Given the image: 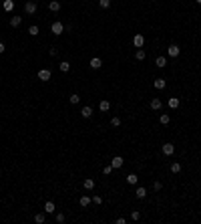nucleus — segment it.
I'll return each instance as SVG.
<instances>
[{
    "label": "nucleus",
    "mask_w": 201,
    "mask_h": 224,
    "mask_svg": "<svg viewBox=\"0 0 201 224\" xmlns=\"http://www.w3.org/2000/svg\"><path fill=\"white\" fill-rule=\"evenodd\" d=\"M135 196H137V198H139V200H143L145 196H147V188H143V186H139V188H137V192H135Z\"/></svg>",
    "instance_id": "dca6fc26"
},
{
    "label": "nucleus",
    "mask_w": 201,
    "mask_h": 224,
    "mask_svg": "<svg viewBox=\"0 0 201 224\" xmlns=\"http://www.w3.org/2000/svg\"><path fill=\"white\" fill-rule=\"evenodd\" d=\"M111 172H113V166H105V168H103V174H105V176H109Z\"/></svg>",
    "instance_id": "c9c22d12"
},
{
    "label": "nucleus",
    "mask_w": 201,
    "mask_h": 224,
    "mask_svg": "<svg viewBox=\"0 0 201 224\" xmlns=\"http://www.w3.org/2000/svg\"><path fill=\"white\" fill-rule=\"evenodd\" d=\"M145 57H147V53H145V49H137V53H135V59H137V61H143Z\"/></svg>",
    "instance_id": "4be33fe9"
},
{
    "label": "nucleus",
    "mask_w": 201,
    "mask_h": 224,
    "mask_svg": "<svg viewBox=\"0 0 201 224\" xmlns=\"http://www.w3.org/2000/svg\"><path fill=\"white\" fill-rule=\"evenodd\" d=\"M24 12H26V14H34V12H36V2L28 0V2L24 4Z\"/></svg>",
    "instance_id": "20e7f679"
},
{
    "label": "nucleus",
    "mask_w": 201,
    "mask_h": 224,
    "mask_svg": "<svg viewBox=\"0 0 201 224\" xmlns=\"http://www.w3.org/2000/svg\"><path fill=\"white\" fill-rule=\"evenodd\" d=\"M50 32L57 34V36H58V34H62V32H64V25L58 22V20H57V22H53V25H50Z\"/></svg>",
    "instance_id": "f257e3e1"
},
{
    "label": "nucleus",
    "mask_w": 201,
    "mask_h": 224,
    "mask_svg": "<svg viewBox=\"0 0 201 224\" xmlns=\"http://www.w3.org/2000/svg\"><path fill=\"white\" fill-rule=\"evenodd\" d=\"M111 125H113V127H119L121 125V119H119V117H113V119H111Z\"/></svg>",
    "instance_id": "2f4dec72"
},
{
    "label": "nucleus",
    "mask_w": 201,
    "mask_h": 224,
    "mask_svg": "<svg viewBox=\"0 0 201 224\" xmlns=\"http://www.w3.org/2000/svg\"><path fill=\"white\" fill-rule=\"evenodd\" d=\"M48 55H50V57H57V55H58V49H57V47H50V49H48Z\"/></svg>",
    "instance_id": "473e14b6"
},
{
    "label": "nucleus",
    "mask_w": 201,
    "mask_h": 224,
    "mask_svg": "<svg viewBox=\"0 0 201 224\" xmlns=\"http://www.w3.org/2000/svg\"><path fill=\"white\" fill-rule=\"evenodd\" d=\"M68 101H71V103H72V105H77V103H79V101H81V97H79L77 93H72L71 97H68Z\"/></svg>",
    "instance_id": "c85d7f7f"
},
{
    "label": "nucleus",
    "mask_w": 201,
    "mask_h": 224,
    "mask_svg": "<svg viewBox=\"0 0 201 224\" xmlns=\"http://www.w3.org/2000/svg\"><path fill=\"white\" fill-rule=\"evenodd\" d=\"M195 2H197V4H201V0H195Z\"/></svg>",
    "instance_id": "58836bf2"
},
{
    "label": "nucleus",
    "mask_w": 201,
    "mask_h": 224,
    "mask_svg": "<svg viewBox=\"0 0 201 224\" xmlns=\"http://www.w3.org/2000/svg\"><path fill=\"white\" fill-rule=\"evenodd\" d=\"M153 190H155V192L163 190V184H161V182H155V184H153Z\"/></svg>",
    "instance_id": "f704fd0d"
},
{
    "label": "nucleus",
    "mask_w": 201,
    "mask_h": 224,
    "mask_svg": "<svg viewBox=\"0 0 201 224\" xmlns=\"http://www.w3.org/2000/svg\"><path fill=\"white\" fill-rule=\"evenodd\" d=\"M50 77H53V73L48 69H40L38 71V81H50Z\"/></svg>",
    "instance_id": "7ed1b4c3"
},
{
    "label": "nucleus",
    "mask_w": 201,
    "mask_h": 224,
    "mask_svg": "<svg viewBox=\"0 0 201 224\" xmlns=\"http://www.w3.org/2000/svg\"><path fill=\"white\" fill-rule=\"evenodd\" d=\"M91 202H93V200L89 198V196H81V200H79V204H81L82 208H86V206L91 204Z\"/></svg>",
    "instance_id": "aec40b11"
},
{
    "label": "nucleus",
    "mask_w": 201,
    "mask_h": 224,
    "mask_svg": "<svg viewBox=\"0 0 201 224\" xmlns=\"http://www.w3.org/2000/svg\"><path fill=\"white\" fill-rule=\"evenodd\" d=\"M93 202H95V204H103V198H100V196H93Z\"/></svg>",
    "instance_id": "e433bc0d"
},
{
    "label": "nucleus",
    "mask_w": 201,
    "mask_h": 224,
    "mask_svg": "<svg viewBox=\"0 0 201 224\" xmlns=\"http://www.w3.org/2000/svg\"><path fill=\"white\" fill-rule=\"evenodd\" d=\"M179 53H181V49H179L177 44H169V49H167V55H169V57L175 59V57H179Z\"/></svg>",
    "instance_id": "423d86ee"
},
{
    "label": "nucleus",
    "mask_w": 201,
    "mask_h": 224,
    "mask_svg": "<svg viewBox=\"0 0 201 224\" xmlns=\"http://www.w3.org/2000/svg\"><path fill=\"white\" fill-rule=\"evenodd\" d=\"M64 220H67V216H64V214H57V222L58 224H64Z\"/></svg>",
    "instance_id": "72a5a7b5"
},
{
    "label": "nucleus",
    "mask_w": 201,
    "mask_h": 224,
    "mask_svg": "<svg viewBox=\"0 0 201 224\" xmlns=\"http://www.w3.org/2000/svg\"><path fill=\"white\" fill-rule=\"evenodd\" d=\"M4 10L6 12H12V10H14V2H12V0H4Z\"/></svg>",
    "instance_id": "b1692460"
},
{
    "label": "nucleus",
    "mask_w": 201,
    "mask_h": 224,
    "mask_svg": "<svg viewBox=\"0 0 201 224\" xmlns=\"http://www.w3.org/2000/svg\"><path fill=\"white\" fill-rule=\"evenodd\" d=\"M141 218V212L139 210H133V212H131V220H139Z\"/></svg>",
    "instance_id": "7c9ffc66"
},
{
    "label": "nucleus",
    "mask_w": 201,
    "mask_h": 224,
    "mask_svg": "<svg viewBox=\"0 0 201 224\" xmlns=\"http://www.w3.org/2000/svg\"><path fill=\"white\" fill-rule=\"evenodd\" d=\"M54 210H57V208H54V202H50V200H48L46 204H44V212H46V214H53Z\"/></svg>",
    "instance_id": "a211bd4d"
},
{
    "label": "nucleus",
    "mask_w": 201,
    "mask_h": 224,
    "mask_svg": "<svg viewBox=\"0 0 201 224\" xmlns=\"http://www.w3.org/2000/svg\"><path fill=\"white\" fill-rule=\"evenodd\" d=\"M167 103H169V107H171V109H177L179 105H181V99H179V97H171Z\"/></svg>",
    "instance_id": "f8f14e48"
},
{
    "label": "nucleus",
    "mask_w": 201,
    "mask_h": 224,
    "mask_svg": "<svg viewBox=\"0 0 201 224\" xmlns=\"http://www.w3.org/2000/svg\"><path fill=\"white\" fill-rule=\"evenodd\" d=\"M155 65H157L159 69H165V67H167V59H165V57L161 55V57H157V59H155Z\"/></svg>",
    "instance_id": "9b49d317"
},
{
    "label": "nucleus",
    "mask_w": 201,
    "mask_h": 224,
    "mask_svg": "<svg viewBox=\"0 0 201 224\" xmlns=\"http://www.w3.org/2000/svg\"><path fill=\"white\" fill-rule=\"evenodd\" d=\"M22 25V16H12V18H10V26H20Z\"/></svg>",
    "instance_id": "f3484780"
},
{
    "label": "nucleus",
    "mask_w": 201,
    "mask_h": 224,
    "mask_svg": "<svg viewBox=\"0 0 201 224\" xmlns=\"http://www.w3.org/2000/svg\"><path fill=\"white\" fill-rule=\"evenodd\" d=\"M149 105H151V109H153V111H159V109L163 107V101L159 97H153L151 99V103H149Z\"/></svg>",
    "instance_id": "0eeeda50"
},
{
    "label": "nucleus",
    "mask_w": 201,
    "mask_h": 224,
    "mask_svg": "<svg viewBox=\"0 0 201 224\" xmlns=\"http://www.w3.org/2000/svg\"><path fill=\"white\" fill-rule=\"evenodd\" d=\"M99 109H100V111H109V109H111V103L107 101V99H103V101H99Z\"/></svg>",
    "instance_id": "6ab92c4d"
},
{
    "label": "nucleus",
    "mask_w": 201,
    "mask_h": 224,
    "mask_svg": "<svg viewBox=\"0 0 201 224\" xmlns=\"http://www.w3.org/2000/svg\"><path fill=\"white\" fill-rule=\"evenodd\" d=\"M38 32H40V30H38V26H36V25H32V26L28 28V34H30V36H36Z\"/></svg>",
    "instance_id": "a878e982"
},
{
    "label": "nucleus",
    "mask_w": 201,
    "mask_h": 224,
    "mask_svg": "<svg viewBox=\"0 0 201 224\" xmlns=\"http://www.w3.org/2000/svg\"><path fill=\"white\" fill-rule=\"evenodd\" d=\"M125 180H127V184L135 186V184H137V182H139V176H137V174H129V176H127V178H125Z\"/></svg>",
    "instance_id": "2eb2a0df"
},
{
    "label": "nucleus",
    "mask_w": 201,
    "mask_h": 224,
    "mask_svg": "<svg viewBox=\"0 0 201 224\" xmlns=\"http://www.w3.org/2000/svg\"><path fill=\"white\" fill-rule=\"evenodd\" d=\"M58 69H60L62 73H68V71H71V65H68V61H62V63L58 65Z\"/></svg>",
    "instance_id": "5701e85b"
},
{
    "label": "nucleus",
    "mask_w": 201,
    "mask_h": 224,
    "mask_svg": "<svg viewBox=\"0 0 201 224\" xmlns=\"http://www.w3.org/2000/svg\"><path fill=\"white\" fill-rule=\"evenodd\" d=\"M89 65H91V69H100V67H103V61H100L99 57H95V59H91V63H89Z\"/></svg>",
    "instance_id": "4468645a"
},
{
    "label": "nucleus",
    "mask_w": 201,
    "mask_h": 224,
    "mask_svg": "<svg viewBox=\"0 0 201 224\" xmlns=\"http://www.w3.org/2000/svg\"><path fill=\"white\" fill-rule=\"evenodd\" d=\"M161 150H163V154H165V156H173V154H175V146H173V143H165Z\"/></svg>",
    "instance_id": "1a4fd4ad"
},
{
    "label": "nucleus",
    "mask_w": 201,
    "mask_h": 224,
    "mask_svg": "<svg viewBox=\"0 0 201 224\" xmlns=\"http://www.w3.org/2000/svg\"><path fill=\"white\" fill-rule=\"evenodd\" d=\"M81 115L85 117V119H89V117L93 115V107H89V105H85V107L81 109Z\"/></svg>",
    "instance_id": "ddd939ff"
},
{
    "label": "nucleus",
    "mask_w": 201,
    "mask_h": 224,
    "mask_svg": "<svg viewBox=\"0 0 201 224\" xmlns=\"http://www.w3.org/2000/svg\"><path fill=\"white\" fill-rule=\"evenodd\" d=\"M171 172L173 174H179V172H181V164H179V161H173L171 164Z\"/></svg>",
    "instance_id": "393cba45"
},
{
    "label": "nucleus",
    "mask_w": 201,
    "mask_h": 224,
    "mask_svg": "<svg viewBox=\"0 0 201 224\" xmlns=\"http://www.w3.org/2000/svg\"><path fill=\"white\" fill-rule=\"evenodd\" d=\"M99 6H100V8H109V6H111V0H99Z\"/></svg>",
    "instance_id": "c756f323"
},
{
    "label": "nucleus",
    "mask_w": 201,
    "mask_h": 224,
    "mask_svg": "<svg viewBox=\"0 0 201 224\" xmlns=\"http://www.w3.org/2000/svg\"><path fill=\"white\" fill-rule=\"evenodd\" d=\"M123 164H125V160L121 156H115L113 160H111V166H113V170H119V168H123Z\"/></svg>",
    "instance_id": "f03ea898"
},
{
    "label": "nucleus",
    "mask_w": 201,
    "mask_h": 224,
    "mask_svg": "<svg viewBox=\"0 0 201 224\" xmlns=\"http://www.w3.org/2000/svg\"><path fill=\"white\" fill-rule=\"evenodd\" d=\"M82 188H85L86 192L95 190V180H93V178H85V182H82Z\"/></svg>",
    "instance_id": "6e6552de"
},
{
    "label": "nucleus",
    "mask_w": 201,
    "mask_h": 224,
    "mask_svg": "<svg viewBox=\"0 0 201 224\" xmlns=\"http://www.w3.org/2000/svg\"><path fill=\"white\" fill-rule=\"evenodd\" d=\"M34 222H36V224H44V214H42V212H38V214L34 216Z\"/></svg>",
    "instance_id": "cd10ccee"
},
{
    "label": "nucleus",
    "mask_w": 201,
    "mask_h": 224,
    "mask_svg": "<svg viewBox=\"0 0 201 224\" xmlns=\"http://www.w3.org/2000/svg\"><path fill=\"white\" fill-rule=\"evenodd\" d=\"M4 51H6V47H4V43H0V55L4 53Z\"/></svg>",
    "instance_id": "4c0bfd02"
},
{
    "label": "nucleus",
    "mask_w": 201,
    "mask_h": 224,
    "mask_svg": "<svg viewBox=\"0 0 201 224\" xmlns=\"http://www.w3.org/2000/svg\"><path fill=\"white\" fill-rule=\"evenodd\" d=\"M159 121H161V123H163V125H167V123H169V121H171V117H169V115H167V113H163V115H161V117H159Z\"/></svg>",
    "instance_id": "bb28decb"
},
{
    "label": "nucleus",
    "mask_w": 201,
    "mask_h": 224,
    "mask_svg": "<svg viewBox=\"0 0 201 224\" xmlns=\"http://www.w3.org/2000/svg\"><path fill=\"white\" fill-rule=\"evenodd\" d=\"M133 44L137 47V49H143V44H145V36H143V34H135V36H133Z\"/></svg>",
    "instance_id": "39448f33"
},
{
    "label": "nucleus",
    "mask_w": 201,
    "mask_h": 224,
    "mask_svg": "<svg viewBox=\"0 0 201 224\" xmlns=\"http://www.w3.org/2000/svg\"><path fill=\"white\" fill-rule=\"evenodd\" d=\"M48 10H50V12H58V10H60V2H58V0H50V2H48Z\"/></svg>",
    "instance_id": "9d476101"
},
{
    "label": "nucleus",
    "mask_w": 201,
    "mask_h": 224,
    "mask_svg": "<svg viewBox=\"0 0 201 224\" xmlns=\"http://www.w3.org/2000/svg\"><path fill=\"white\" fill-rule=\"evenodd\" d=\"M155 89H165V79L163 77H159V79H155Z\"/></svg>",
    "instance_id": "412c9836"
}]
</instances>
